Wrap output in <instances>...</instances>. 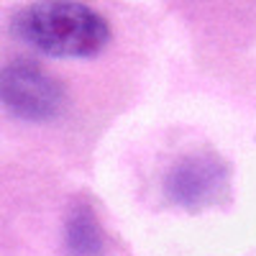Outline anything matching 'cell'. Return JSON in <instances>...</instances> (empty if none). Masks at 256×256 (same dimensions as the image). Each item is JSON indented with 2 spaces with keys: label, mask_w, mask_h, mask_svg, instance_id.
I'll return each mask as SVG.
<instances>
[{
  "label": "cell",
  "mask_w": 256,
  "mask_h": 256,
  "mask_svg": "<svg viewBox=\"0 0 256 256\" xmlns=\"http://www.w3.org/2000/svg\"><path fill=\"white\" fill-rule=\"evenodd\" d=\"M228 184V169L216 156H190L169 177V195L180 205L195 210L218 200V192Z\"/></svg>",
  "instance_id": "3957f363"
},
{
  "label": "cell",
  "mask_w": 256,
  "mask_h": 256,
  "mask_svg": "<svg viewBox=\"0 0 256 256\" xmlns=\"http://www.w3.org/2000/svg\"><path fill=\"white\" fill-rule=\"evenodd\" d=\"M0 102L24 120H49L64 105L62 84L31 62L0 70Z\"/></svg>",
  "instance_id": "7a4b0ae2"
},
{
  "label": "cell",
  "mask_w": 256,
  "mask_h": 256,
  "mask_svg": "<svg viewBox=\"0 0 256 256\" xmlns=\"http://www.w3.org/2000/svg\"><path fill=\"white\" fill-rule=\"evenodd\" d=\"M70 248L74 256H95V251H100V233L95 220L88 212H80L77 218H72L70 223Z\"/></svg>",
  "instance_id": "277c9868"
},
{
  "label": "cell",
  "mask_w": 256,
  "mask_h": 256,
  "mask_svg": "<svg viewBox=\"0 0 256 256\" xmlns=\"http://www.w3.org/2000/svg\"><path fill=\"white\" fill-rule=\"evenodd\" d=\"M13 31L49 56H95L110 38L105 18L80 3H34L13 18Z\"/></svg>",
  "instance_id": "6da1fadb"
}]
</instances>
